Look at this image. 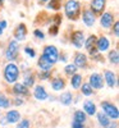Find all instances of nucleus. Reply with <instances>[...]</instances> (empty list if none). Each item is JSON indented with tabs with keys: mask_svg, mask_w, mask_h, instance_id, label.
<instances>
[{
	"mask_svg": "<svg viewBox=\"0 0 119 128\" xmlns=\"http://www.w3.org/2000/svg\"><path fill=\"white\" fill-rule=\"evenodd\" d=\"M34 35H35L37 38H40V40H44V38H45V35H44V32H42L41 30H35Z\"/></svg>",
	"mask_w": 119,
	"mask_h": 128,
	"instance_id": "473e14b6",
	"label": "nucleus"
},
{
	"mask_svg": "<svg viewBox=\"0 0 119 128\" xmlns=\"http://www.w3.org/2000/svg\"><path fill=\"white\" fill-rule=\"evenodd\" d=\"M30 120L27 119H23V120H20L18 124H17V128H30Z\"/></svg>",
	"mask_w": 119,
	"mask_h": 128,
	"instance_id": "7c9ffc66",
	"label": "nucleus"
},
{
	"mask_svg": "<svg viewBox=\"0 0 119 128\" xmlns=\"http://www.w3.org/2000/svg\"><path fill=\"white\" fill-rule=\"evenodd\" d=\"M58 3H59V0H51V3L49 4V9H58L59 8V5H58Z\"/></svg>",
	"mask_w": 119,
	"mask_h": 128,
	"instance_id": "f704fd0d",
	"label": "nucleus"
},
{
	"mask_svg": "<svg viewBox=\"0 0 119 128\" xmlns=\"http://www.w3.org/2000/svg\"><path fill=\"white\" fill-rule=\"evenodd\" d=\"M97 120L102 128H116V123H113L109 116H106L102 112L97 114Z\"/></svg>",
	"mask_w": 119,
	"mask_h": 128,
	"instance_id": "0eeeda50",
	"label": "nucleus"
},
{
	"mask_svg": "<svg viewBox=\"0 0 119 128\" xmlns=\"http://www.w3.org/2000/svg\"><path fill=\"white\" fill-rule=\"evenodd\" d=\"M19 52V42H17L16 40H12L8 45V49L5 51V58L8 60H14L18 56Z\"/></svg>",
	"mask_w": 119,
	"mask_h": 128,
	"instance_id": "39448f33",
	"label": "nucleus"
},
{
	"mask_svg": "<svg viewBox=\"0 0 119 128\" xmlns=\"http://www.w3.org/2000/svg\"><path fill=\"white\" fill-rule=\"evenodd\" d=\"M19 77V68L14 63H8L4 68V78L8 83H16Z\"/></svg>",
	"mask_w": 119,
	"mask_h": 128,
	"instance_id": "f257e3e1",
	"label": "nucleus"
},
{
	"mask_svg": "<svg viewBox=\"0 0 119 128\" xmlns=\"http://www.w3.org/2000/svg\"><path fill=\"white\" fill-rule=\"evenodd\" d=\"M22 104H23V100L22 99H19V98L16 99V105H22Z\"/></svg>",
	"mask_w": 119,
	"mask_h": 128,
	"instance_id": "58836bf2",
	"label": "nucleus"
},
{
	"mask_svg": "<svg viewBox=\"0 0 119 128\" xmlns=\"http://www.w3.org/2000/svg\"><path fill=\"white\" fill-rule=\"evenodd\" d=\"M4 2H5V0H0V5H3V4H4Z\"/></svg>",
	"mask_w": 119,
	"mask_h": 128,
	"instance_id": "a19ab883",
	"label": "nucleus"
},
{
	"mask_svg": "<svg viewBox=\"0 0 119 128\" xmlns=\"http://www.w3.org/2000/svg\"><path fill=\"white\" fill-rule=\"evenodd\" d=\"M92 88H91V86L88 83H83L82 84V94L84 95V96H91L92 95Z\"/></svg>",
	"mask_w": 119,
	"mask_h": 128,
	"instance_id": "c85d7f7f",
	"label": "nucleus"
},
{
	"mask_svg": "<svg viewBox=\"0 0 119 128\" xmlns=\"http://www.w3.org/2000/svg\"><path fill=\"white\" fill-rule=\"evenodd\" d=\"M82 20H83V23L87 26V27H91L95 24V13L92 12L91 9H87V10H84L83 12V16H82Z\"/></svg>",
	"mask_w": 119,
	"mask_h": 128,
	"instance_id": "1a4fd4ad",
	"label": "nucleus"
},
{
	"mask_svg": "<svg viewBox=\"0 0 119 128\" xmlns=\"http://www.w3.org/2000/svg\"><path fill=\"white\" fill-rule=\"evenodd\" d=\"M59 100H60V102H62L63 105H70L72 101H73V95H72V92L66 91V92H63V94L60 95Z\"/></svg>",
	"mask_w": 119,
	"mask_h": 128,
	"instance_id": "6ab92c4d",
	"label": "nucleus"
},
{
	"mask_svg": "<svg viewBox=\"0 0 119 128\" xmlns=\"http://www.w3.org/2000/svg\"><path fill=\"white\" fill-rule=\"evenodd\" d=\"M109 60H110V63H113V64H118V62H119V55H118V51H116V50H113V51L109 52Z\"/></svg>",
	"mask_w": 119,
	"mask_h": 128,
	"instance_id": "cd10ccee",
	"label": "nucleus"
},
{
	"mask_svg": "<svg viewBox=\"0 0 119 128\" xmlns=\"http://www.w3.org/2000/svg\"><path fill=\"white\" fill-rule=\"evenodd\" d=\"M5 119H6V123H10V124H14L17 122H19L20 119V114L19 112L17 110H9L5 115Z\"/></svg>",
	"mask_w": 119,
	"mask_h": 128,
	"instance_id": "ddd939ff",
	"label": "nucleus"
},
{
	"mask_svg": "<svg viewBox=\"0 0 119 128\" xmlns=\"http://www.w3.org/2000/svg\"><path fill=\"white\" fill-rule=\"evenodd\" d=\"M96 46H97V51L104 52V51H106V50H109L110 42H109V40H108V37L101 36L99 40H96Z\"/></svg>",
	"mask_w": 119,
	"mask_h": 128,
	"instance_id": "f8f14e48",
	"label": "nucleus"
},
{
	"mask_svg": "<svg viewBox=\"0 0 119 128\" xmlns=\"http://www.w3.org/2000/svg\"><path fill=\"white\" fill-rule=\"evenodd\" d=\"M72 128H84V126H83L82 123H80V122L73 120V123H72Z\"/></svg>",
	"mask_w": 119,
	"mask_h": 128,
	"instance_id": "c9c22d12",
	"label": "nucleus"
},
{
	"mask_svg": "<svg viewBox=\"0 0 119 128\" xmlns=\"http://www.w3.org/2000/svg\"><path fill=\"white\" fill-rule=\"evenodd\" d=\"M0 123H2V124H6V119H5V118H3V119H2V122H0Z\"/></svg>",
	"mask_w": 119,
	"mask_h": 128,
	"instance_id": "ea45409f",
	"label": "nucleus"
},
{
	"mask_svg": "<svg viewBox=\"0 0 119 128\" xmlns=\"http://www.w3.org/2000/svg\"><path fill=\"white\" fill-rule=\"evenodd\" d=\"M86 119H87V115L84 114V112H82V110H77L74 113V120L76 122H80V123H84L86 122Z\"/></svg>",
	"mask_w": 119,
	"mask_h": 128,
	"instance_id": "b1692460",
	"label": "nucleus"
},
{
	"mask_svg": "<svg viewBox=\"0 0 119 128\" xmlns=\"http://www.w3.org/2000/svg\"><path fill=\"white\" fill-rule=\"evenodd\" d=\"M82 84V76L78 73H74L72 76V81H70V86L73 88H80Z\"/></svg>",
	"mask_w": 119,
	"mask_h": 128,
	"instance_id": "412c9836",
	"label": "nucleus"
},
{
	"mask_svg": "<svg viewBox=\"0 0 119 128\" xmlns=\"http://www.w3.org/2000/svg\"><path fill=\"white\" fill-rule=\"evenodd\" d=\"M37 66L41 68V72H49L51 69V67H52V64H50L44 56H41L38 59V62H37Z\"/></svg>",
	"mask_w": 119,
	"mask_h": 128,
	"instance_id": "aec40b11",
	"label": "nucleus"
},
{
	"mask_svg": "<svg viewBox=\"0 0 119 128\" xmlns=\"http://www.w3.org/2000/svg\"><path fill=\"white\" fill-rule=\"evenodd\" d=\"M51 87H52L54 91H60V90H63L64 87H66V82H64L62 78H55L51 82Z\"/></svg>",
	"mask_w": 119,
	"mask_h": 128,
	"instance_id": "4be33fe9",
	"label": "nucleus"
},
{
	"mask_svg": "<svg viewBox=\"0 0 119 128\" xmlns=\"http://www.w3.org/2000/svg\"><path fill=\"white\" fill-rule=\"evenodd\" d=\"M101 108H102V113L109 116L110 119H114L116 120L119 118V112H118V108L115 105H113L112 102H108V101H104L101 102Z\"/></svg>",
	"mask_w": 119,
	"mask_h": 128,
	"instance_id": "7ed1b4c3",
	"label": "nucleus"
},
{
	"mask_svg": "<svg viewBox=\"0 0 119 128\" xmlns=\"http://www.w3.org/2000/svg\"><path fill=\"white\" fill-rule=\"evenodd\" d=\"M86 64H87V56L82 54V52H77L74 56V66L80 68H84Z\"/></svg>",
	"mask_w": 119,
	"mask_h": 128,
	"instance_id": "dca6fc26",
	"label": "nucleus"
},
{
	"mask_svg": "<svg viewBox=\"0 0 119 128\" xmlns=\"http://www.w3.org/2000/svg\"><path fill=\"white\" fill-rule=\"evenodd\" d=\"M13 91L17 95H27V87L23 83H16L13 87Z\"/></svg>",
	"mask_w": 119,
	"mask_h": 128,
	"instance_id": "5701e85b",
	"label": "nucleus"
},
{
	"mask_svg": "<svg viewBox=\"0 0 119 128\" xmlns=\"http://www.w3.org/2000/svg\"><path fill=\"white\" fill-rule=\"evenodd\" d=\"M9 105H10L9 99L4 94H0V109H6V108H9Z\"/></svg>",
	"mask_w": 119,
	"mask_h": 128,
	"instance_id": "bb28decb",
	"label": "nucleus"
},
{
	"mask_svg": "<svg viewBox=\"0 0 119 128\" xmlns=\"http://www.w3.org/2000/svg\"><path fill=\"white\" fill-rule=\"evenodd\" d=\"M6 26H8L6 20H0V36L4 34V30L6 28Z\"/></svg>",
	"mask_w": 119,
	"mask_h": 128,
	"instance_id": "72a5a7b5",
	"label": "nucleus"
},
{
	"mask_svg": "<svg viewBox=\"0 0 119 128\" xmlns=\"http://www.w3.org/2000/svg\"><path fill=\"white\" fill-rule=\"evenodd\" d=\"M113 20H114V16L112 13H109V12H106L100 18V24L104 28H110L113 26Z\"/></svg>",
	"mask_w": 119,
	"mask_h": 128,
	"instance_id": "9b49d317",
	"label": "nucleus"
},
{
	"mask_svg": "<svg viewBox=\"0 0 119 128\" xmlns=\"http://www.w3.org/2000/svg\"><path fill=\"white\" fill-rule=\"evenodd\" d=\"M64 12H66V16L69 19H76L80 16L81 5L77 0H68L66 3V6H64Z\"/></svg>",
	"mask_w": 119,
	"mask_h": 128,
	"instance_id": "f03ea898",
	"label": "nucleus"
},
{
	"mask_svg": "<svg viewBox=\"0 0 119 128\" xmlns=\"http://www.w3.org/2000/svg\"><path fill=\"white\" fill-rule=\"evenodd\" d=\"M90 86L91 88H96V90H100L104 86V81H102V76L99 73H92L90 76Z\"/></svg>",
	"mask_w": 119,
	"mask_h": 128,
	"instance_id": "423d86ee",
	"label": "nucleus"
},
{
	"mask_svg": "<svg viewBox=\"0 0 119 128\" xmlns=\"http://www.w3.org/2000/svg\"><path fill=\"white\" fill-rule=\"evenodd\" d=\"M104 76H105V81H106V83H108V86H109V87H114L115 83H116L115 74H114L112 70H105Z\"/></svg>",
	"mask_w": 119,
	"mask_h": 128,
	"instance_id": "a211bd4d",
	"label": "nucleus"
},
{
	"mask_svg": "<svg viewBox=\"0 0 119 128\" xmlns=\"http://www.w3.org/2000/svg\"><path fill=\"white\" fill-rule=\"evenodd\" d=\"M76 70H77V67H76L74 64H68V66L64 68V72H66L68 76H73L76 73Z\"/></svg>",
	"mask_w": 119,
	"mask_h": 128,
	"instance_id": "c756f323",
	"label": "nucleus"
},
{
	"mask_svg": "<svg viewBox=\"0 0 119 128\" xmlns=\"http://www.w3.org/2000/svg\"><path fill=\"white\" fill-rule=\"evenodd\" d=\"M70 41L72 44L76 46V48H82L84 45V36H83V32L82 31H76L72 34V37H70Z\"/></svg>",
	"mask_w": 119,
	"mask_h": 128,
	"instance_id": "6e6552de",
	"label": "nucleus"
},
{
	"mask_svg": "<svg viewBox=\"0 0 119 128\" xmlns=\"http://www.w3.org/2000/svg\"><path fill=\"white\" fill-rule=\"evenodd\" d=\"M49 76H50V70L49 72H41L40 73V78L41 80H46V78H49Z\"/></svg>",
	"mask_w": 119,
	"mask_h": 128,
	"instance_id": "e433bc0d",
	"label": "nucleus"
},
{
	"mask_svg": "<svg viewBox=\"0 0 119 128\" xmlns=\"http://www.w3.org/2000/svg\"><path fill=\"white\" fill-rule=\"evenodd\" d=\"M114 35L118 37V35H119V23L118 22H115L114 23Z\"/></svg>",
	"mask_w": 119,
	"mask_h": 128,
	"instance_id": "4c0bfd02",
	"label": "nucleus"
},
{
	"mask_svg": "<svg viewBox=\"0 0 119 128\" xmlns=\"http://www.w3.org/2000/svg\"><path fill=\"white\" fill-rule=\"evenodd\" d=\"M26 36H27V28L23 23L18 24L16 32H14V37H16V41L17 42H22L26 40Z\"/></svg>",
	"mask_w": 119,
	"mask_h": 128,
	"instance_id": "9d476101",
	"label": "nucleus"
},
{
	"mask_svg": "<svg viewBox=\"0 0 119 128\" xmlns=\"http://www.w3.org/2000/svg\"><path fill=\"white\" fill-rule=\"evenodd\" d=\"M42 56H44L50 64H54L56 63L58 59H59V51L55 46L52 45H49L44 49V54H42Z\"/></svg>",
	"mask_w": 119,
	"mask_h": 128,
	"instance_id": "20e7f679",
	"label": "nucleus"
},
{
	"mask_svg": "<svg viewBox=\"0 0 119 128\" xmlns=\"http://www.w3.org/2000/svg\"><path fill=\"white\" fill-rule=\"evenodd\" d=\"M40 2H44V3H46V2H49V0H40Z\"/></svg>",
	"mask_w": 119,
	"mask_h": 128,
	"instance_id": "79ce46f5",
	"label": "nucleus"
},
{
	"mask_svg": "<svg viewBox=\"0 0 119 128\" xmlns=\"http://www.w3.org/2000/svg\"><path fill=\"white\" fill-rule=\"evenodd\" d=\"M34 83H35V80H34V76L30 73V72H26L24 73V82H23V84L27 87H31V86H34Z\"/></svg>",
	"mask_w": 119,
	"mask_h": 128,
	"instance_id": "393cba45",
	"label": "nucleus"
},
{
	"mask_svg": "<svg viewBox=\"0 0 119 128\" xmlns=\"http://www.w3.org/2000/svg\"><path fill=\"white\" fill-rule=\"evenodd\" d=\"M106 4V0H92L91 2V9L96 13H101Z\"/></svg>",
	"mask_w": 119,
	"mask_h": 128,
	"instance_id": "f3484780",
	"label": "nucleus"
},
{
	"mask_svg": "<svg viewBox=\"0 0 119 128\" xmlns=\"http://www.w3.org/2000/svg\"><path fill=\"white\" fill-rule=\"evenodd\" d=\"M83 112H84V114L95 115L96 114V105L94 104V101L84 100V102H83Z\"/></svg>",
	"mask_w": 119,
	"mask_h": 128,
	"instance_id": "2eb2a0df",
	"label": "nucleus"
},
{
	"mask_svg": "<svg viewBox=\"0 0 119 128\" xmlns=\"http://www.w3.org/2000/svg\"><path fill=\"white\" fill-rule=\"evenodd\" d=\"M95 44H96V36H94V35H91L87 40H84V46H86V49H87L88 51L94 49Z\"/></svg>",
	"mask_w": 119,
	"mask_h": 128,
	"instance_id": "a878e982",
	"label": "nucleus"
},
{
	"mask_svg": "<svg viewBox=\"0 0 119 128\" xmlns=\"http://www.w3.org/2000/svg\"><path fill=\"white\" fill-rule=\"evenodd\" d=\"M24 52L30 56V58H35L36 56V52H35V50L32 49V48H30V46H27L26 49H24Z\"/></svg>",
	"mask_w": 119,
	"mask_h": 128,
	"instance_id": "2f4dec72",
	"label": "nucleus"
},
{
	"mask_svg": "<svg viewBox=\"0 0 119 128\" xmlns=\"http://www.w3.org/2000/svg\"><path fill=\"white\" fill-rule=\"evenodd\" d=\"M34 96H35V99H37V100H40V101H44V100H46V99L49 98L48 92L45 91V88L42 87V86H36V87H35Z\"/></svg>",
	"mask_w": 119,
	"mask_h": 128,
	"instance_id": "4468645a",
	"label": "nucleus"
}]
</instances>
